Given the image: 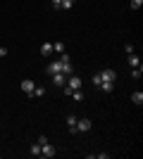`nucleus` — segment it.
I'll return each instance as SVG.
<instances>
[{"mask_svg": "<svg viewBox=\"0 0 143 159\" xmlns=\"http://www.w3.org/2000/svg\"><path fill=\"white\" fill-rule=\"evenodd\" d=\"M143 5V0H131V10H138Z\"/></svg>", "mask_w": 143, "mask_h": 159, "instance_id": "obj_20", "label": "nucleus"}, {"mask_svg": "<svg viewBox=\"0 0 143 159\" xmlns=\"http://www.w3.org/2000/svg\"><path fill=\"white\" fill-rule=\"evenodd\" d=\"M34 88H36V83H34L31 79H24V81H21V93H24V95H29V98H31Z\"/></svg>", "mask_w": 143, "mask_h": 159, "instance_id": "obj_2", "label": "nucleus"}, {"mask_svg": "<svg viewBox=\"0 0 143 159\" xmlns=\"http://www.w3.org/2000/svg\"><path fill=\"white\" fill-rule=\"evenodd\" d=\"M57 71H62V62L60 60H55V62H50L48 64V74L53 76V74H57Z\"/></svg>", "mask_w": 143, "mask_h": 159, "instance_id": "obj_6", "label": "nucleus"}, {"mask_svg": "<svg viewBox=\"0 0 143 159\" xmlns=\"http://www.w3.org/2000/svg\"><path fill=\"white\" fill-rule=\"evenodd\" d=\"M53 83H55V86H57V88H62V86H64V83H67V76H64V74H62V71L53 74Z\"/></svg>", "mask_w": 143, "mask_h": 159, "instance_id": "obj_5", "label": "nucleus"}, {"mask_svg": "<svg viewBox=\"0 0 143 159\" xmlns=\"http://www.w3.org/2000/svg\"><path fill=\"white\" fill-rule=\"evenodd\" d=\"M41 55L43 57H50V55H53V43H43L41 45Z\"/></svg>", "mask_w": 143, "mask_h": 159, "instance_id": "obj_8", "label": "nucleus"}, {"mask_svg": "<svg viewBox=\"0 0 143 159\" xmlns=\"http://www.w3.org/2000/svg\"><path fill=\"white\" fill-rule=\"evenodd\" d=\"M43 95H45V88L36 86V88H34V93H31V98H43Z\"/></svg>", "mask_w": 143, "mask_h": 159, "instance_id": "obj_14", "label": "nucleus"}, {"mask_svg": "<svg viewBox=\"0 0 143 159\" xmlns=\"http://www.w3.org/2000/svg\"><path fill=\"white\" fill-rule=\"evenodd\" d=\"M67 86L72 88V90H79V88H81V79H79V76H69Z\"/></svg>", "mask_w": 143, "mask_h": 159, "instance_id": "obj_7", "label": "nucleus"}, {"mask_svg": "<svg viewBox=\"0 0 143 159\" xmlns=\"http://www.w3.org/2000/svg\"><path fill=\"white\" fill-rule=\"evenodd\" d=\"M129 64H131V69H136V66H141V60H138V55H134V52L129 55Z\"/></svg>", "mask_w": 143, "mask_h": 159, "instance_id": "obj_12", "label": "nucleus"}, {"mask_svg": "<svg viewBox=\"0 0 143 159\" xmlns=\"http://www.w3.org/2000/svg\"><path fill=\"white\" fill-rule=\"evenodd\" d=\"M72 98H74L76 102H81V100H83V93H81V88H79V90H72Z\"/></svg>", "mask_w": 143, "mask_h": 159, "instance_id": "obj_16", "label": "nucleus"}, {"mask_svg": "<svg viewBox=\"0 0 143 159\" xmlns=\"http://www.w3.org/2000/svg\"><path fill=\"white\" fill-rule=\"evenodd\" d=\"M124 50H126V55H131V52H134V45H131V43H126V45H124Z\"/></svg>", "mask_w": 143, "mask_h": 159, "instance_id": "obj_21", "label": "nucleus"}, {"mask_svg": "<svg viewBox=\"0 0 143 159\" xmlns=\"http://www.w3.org/2000/svg\"><path fill=\"white\" fill-rule=\"evenodd\" d=\"M141 74H143V69H141V66L131 69V79H141Z\"/></svg>", "mask_w": 143, "mask_h": 159, "instance_id": "obj_18", "label": "nucleus"}, {"mask_svg": "<svg viewBox=\"0 0 143 159\" xmlns=\"http://www.w3.org/2000/svg\"><path fill=\"white\" fill-rule=\"evenodd\" d=\"M5 55H7V48L2 45V48H0V57H5Z\"/></svg>", "mask_w": 143, "mask_h": 159, "instance_id": "obj_22", "label": "nucleus"}, {"mask_svg": "<svg viewBox=\"0 0 143 159\" xmlns=\"http://www.w3.org/2000/svg\"><path fill=\"white\" fill-rule=\"evenodd\" d=\"M100 83H102L100 74H95V76H93V86H95V88H100Z\"/></svg>", "mask_w": 143, "mask_h": 159, "instance_id": "obj_19", "label": "nucleus"}, {"mask_svg": "<svg viewBox=\"0 0 143 159\" xmlns=\"http://www.w3.org/2000/svg\"><path fill=\"white\" fill-rule=\"evenodd\" d=\"M72 5H74V0H62V2H60L62 10H72Z\"/></svg>", "mask_w": 143, "mask_h": 159, "instance_id": "obj_17", "label": "nucleus"}, {"mask_svg": "<svg viewBox=\"0 0 143 159\" xmlns=\"http://www.w3.org/2000/svg\"><path fill=\"white\" fill-rule=\"evenodd\" d=\"M53 52H64V43H53Z\"/></svg>", "mask_w": 143, "mask_h": 159, "instance_id": "obj_15", "label": "nucleus"}, {"mask_svg": "<svg viewBox=\"0 0 143 159\" xmlns=\"http://www.w3.org/2000/svg\"><path fill=\"white\" fill-rule=\"evenodd\" d=\"M100 79L115 83V81H117V71H115V69H102V71H100Z\"/></svg>", "mask_w": 143, "mask_h": 159, "instance_id": "obj_3", "label": "nucleus"}, {"mask_svg": "<svg viewBox=\"0 0 143 159\" xmlns=\"http://www.w3.org/2000/svg\"><path fill=\"white\" fill-rule=\"evenodd\" d=\"M29 152H31V157H41V145H38V143H34Z\"/></svg>", "mask_w": 143, "mask_h": 159, "instance_id": "obj_13", "label": "nucleus"}, {"mask_svg": "<svg viewBox=\"0 0 143 159\" xmlns=\"http://www.w3.org/2000/svg\"><path fill=\"white\" fill-rule=\"evenodd\" d=\"M91 119H76V133H86V131H91Z\"/></svg>", "mask_w": 143, "mask_h": 159, "instance_id": "obj_1", "label": "nucleus"}, {"mask_svg": "<svg viewBox=\"0 0 143 159\" xmlns=\"http://www.w3.org/2000/svg\"><path fill=\"white\" fill-rule=\"evenodd\" d=\"M60 2H62V0H53V5H55V7H60Z\"/></svg>", "mask_w": 143, "mask_h": 159, "instance_id": "obj_23", "label": "nucleus"}, {"mask_svg": "<svg viewBox=\"0 0 143 159\" xmlns=\"http://www.w3.org/2000/svg\"><path fill=\"white\" fill-rule=\"evenodd\" d=\"M131 102H134V105H138V107L143 105V93H141V90H136V93H131Z\"/></svg>", "mask_w": 143, "mask_h": 159, "instance_id": "obj_10", "label": "nucleus"}, {"mask_svg": "<svg viewBox=\"0 0 143 159\" xmlns=\"http://www.w3.org/2000/svg\"><path fill=\"white\" fill-rule=\"evenodd\" d=\"M55 147L50 145V143H45V145H41V157H45V159H50V157H55Z\"/></svg>", "mask_w": 143, "mask_h": 159, "instance_id": "obj_4", "label": "nucleus"}, {"mask_svg": "<svg viewBox=\"0 0 143 159\" xmlns=\"http://www.w3.org/2000/svg\"><path fill=\"white\" fill-rule=\"evenodd\" d=\"M100 90H102V93H112V90H115V83H110V81H102V83H100Z\"/></svg>", "mask_w": 143, "mask_h": 159, "instance_id": "obj_11", "label": "nucleus"}, {"mask_svg": "<svg viewBox=\"0 0 143 159\" xmlns=\"http://www.w3.org/2000/svg\"><path fill=\"white\" fill-rule=\"evenodd\" d=\"M67 126H69V133H76V116H74V114H69V116H67Z\"/></svg>", "mask_w": 143, "mask_h": 159, "instance_id": "obj_9", "label": "nucleus"}]
</instances>
